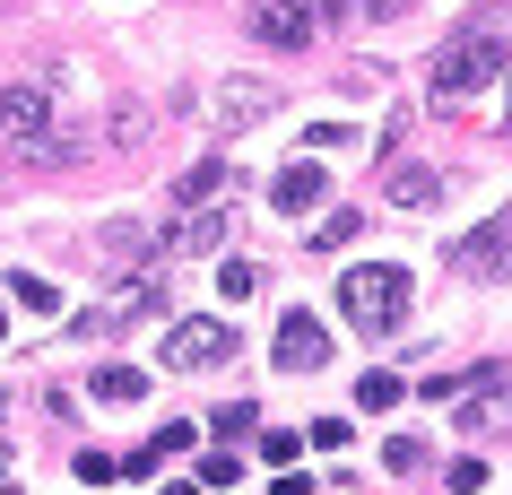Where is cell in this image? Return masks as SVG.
<instances>
[{"label":"cell","mask_w":512,"mask_h":495,"mask_svg":"<svg viewBox=\"0 0 512 495\" xmlns=\"http://www.w3.org/2000/svg\"><path fill=\"white\" fill-rule=\"evenodd\" d=\"M217 192H226V165L200 157L191 174H174V209H217Z\"/></svg>","instance_id":"5bb4252c"},{"label":"cell","mask_w":512,"mask_h":495,"mask_svg":"<svg viewBox=\"0 0 512 495\" xmlns=\"http://www.w3.org/2000/svg\"><path fill=\"white\" fill-rule=\"evenodd\" d=\"M356 9H400V0H356Z\"/></svg>","instance_id":"4316f807"},{"label":"cell","mask_w":512,"mask_h":495,"mask_svg":"<svg viewBox=\"0 0 512 495\" xmlns=\"http://www.w3.org/2000/svg\"><path fill=\"white\" fill-rule=\"evenodd\" d=\"M495 426H512V383H504V365H478V383H460V435L478 443Z\"/></svg>","instance_id":"277c9868"},{"label":"cell","mask_w":512,"mask_h":495,"mask_svg":"<svg viewBox=\"0 0 512 495\" xmlns=\"http://www.w3.org/2000/svg\"><path fill=\"white\" fill-rule=\"evenodd\" d=\"M504 53H512V27H504V9H486V18H460V35L434 53L426 87L443 96V105H469L478 87L504 79Z\"/></svg>","instance_id":"6da1fadb"},{"label":"cell","mask_w":512,"mask_h":495,"mask_svg":"<svg viewBox=\"0 0 512 495\" xmlns=\"http://www.w3.org/2000/svg\"><path fill=\"white\" fill-rule=\"evenodd\" d=\"M9 304H27V313H61V287H53V278H35V270H18V278H9Z\"/></svg>","instance_id":"e0dca14e"},{"label":"cell","mask_w":512,"mask_h":495,"mask_svg":"<svg viewBox=\"0 0 512 495\" xmlns=\"http://www.w3.org/2000/svg\"><path fill=\"white\" fill-rule=\"evenodd\" d=\"M226 235H235V209H183V218L165 226V252H174V261H200V252H217Z\"/></svg>","instance_id":"9c48e42d"},{"label":"cell","mask_w":512,"mask_h":495,"mask_svg":"<svg viewBox=\"0 0 512 495\" xmlns=\"http://www.w3.org/2000/svg\"><path fill=\"white\" fill-rule=\"evenodd\" d=\"M70 469H79L87 487H105V478H113V469H122V461H113V452H79V461H70Z\"/></svg>","instance_id":"7402d4cb"},{"label":"cell","mask_w":512,"mask_h":495,"mask_svg":"<svg viewBox=\"0 0 512 495\" xmlns=\"http://www.w3.org/2000/svg\"><path fill=\"white\" fill-rule=\"evenodd\" d=\"M217 287H226V296H252V287H261V270H252V261H226V270H217Z\"/></svg>","instance_id":"ffe728a7"},{"label":"cell","mask_w":512,"mask_h":495,"mask_svg":"<svg viewBox=\"0 0 512 495\" xmlns=\"http://www.w3.org/2000/svg\"><path fill=\"white\" fill-rule=\"evenodd\" d=\"M0 139H9V148L53 139V96H44V87H0Z\"/></svg>","instance_id":"52a82bcc"},{"label":"cell","mask_w":512,"mask_h":495,"mask_svg":"<svg viewBox=\"0 0 512 495\" xmlns=\"http://www.w3.org/2000/svg\"><path fill=\"white\" fill-rule=\"evenodd\" d=\"M495 122H504V131H512V79H504V113H495Z\"/></svg>","instance_id":"484cf974"},{"label":"cell","mask_w":512,"mask_h":495,"mask_svg":"<svg viewBox=\"0 0 512 495\" xmlns=\"http://www.w3.org/2000/svg\"><path fill=\"white\" fill-rule=\"evenodd\" d=\"M339 304H348V330L382 339V330H400V313H408V270H391V261H365V270L339 278Z\"/></svg>","instance_id":"7a4b0ae2"},{"label":"cell","mask_w":512,"mask_h":495,"mask_svg":"<svg viewBox=\"0 0 512 495\" xmlns=\"http://www.w3.org/2000/svg\"><path fill=\"white\" fill-rule=\"evenodd\" d=\"M391 400H400V374H365L356 383V409H391Z\"/></svg>","instance_id":"d6986e66"},{"label":"cell","mask_w":512,"mask_h":495,"mask_svg":"<svg viewBox=\"0 0 512 495\" xmlns=\"http://www.w3.org/2000/svg\"><path fill=\"white\" fill-rule=\"evenodd\" d=\"M304 148H313V157H322V148H348V122H313V131H304Z\"/></svg>","instance_id":"603a6c76"},{"label":"cell","mask_w":512,"mask_h":495,"mask_svg":"<svg viewBox=\"0 0 512 495\" xmlns=\"http://www.w3.org/2000/svg\"><path fill=\"white\" fill-rule=\"evenodd\" d=\"M330 200V165L296 157V165H278V183H270V209H287V218H304V209H322Z\"/></svg>","instance_id":"8fae6325"},{"label":"cell","mask_w":512,"mask_h":495,"mask_svg":"<svg viewBox=\"0 0 512 495\" xmlns=\"http://www.w3.org/2000/svg\"><path fill=\"white\" fill-rule=\"evenodd\" d=\"M96 400H105V409H131V400H148V374H139V365H105V374H96Z\"/></svg>","instance_id":"2e32d148"},{"label":"cell","mask_w":512,"mask_h":495,"mask_svg":"<svg viewBox=\"0 0 512 495\" xmlns=\"http://www.w3.org/2000/svg\"><path fill=\"white\" fill-rule=\"evenodd\" d=\"M296 452H304L296 435H261V461H270V469H287V461H296Z\"/></svg>","instance_id":"d4e9b609"},{"label":"cell","mask_w":512,"mask_h":495,"mask_svg":"<svg viewBox=\"0 0 512 495\" xmlns=\"http://www.w3.org/2000/svg\"><path fill=\"white\" fill-rule=\"evenodd\" d=\"M452 270L460 278H504L512 270V218H486L478 235H460V244H452Z\"/></svg>","instance_id":"ba28073f"},{"label":"cell","mask_w":512,"mask_h":495,"mask_svg":"<svg viewBox=\"0 0 512 495\" xmlns=\"http://www.w3.org/2000/svg\"><path fill=\"white\" fill-rule=\"evenodd\" d=\"M382 469H426V443H417V435H400L391 452H382Z\"/></svg>","instance_id":"44dd1931"},{"label":"cell","mask_w":512,"mask_h":495,"mask_svg":"<svg viewBox=\"0 0 512 495\" xmlns=\"http://www.w3.org/2000/svg\"><path fill=\"white\" fill-rule=\"evenodd\" d=\"M139 313H157V278H131L113 304H96V313H79V330L87 339H105V330H122V322H139Z\"/></svg>","instance_id":"7c38bea8"},{"label":"cell","mask_w":512,"mask_h":495,"mask_svg":"<svg viewBox=\"0 0 512 495\" xmlns=\"http://www.w3.org/2000/svg\"><path fill=\"white\" fill-rule=\"evenodd\" d=\"M235 357V330L226 322H174L165 330V365L174 374H200V365H226Z\"/></svg>","instance_id":"8992f818"},{"label":"cell","mask_w":512,"mask_h":495,"mask_svg":"<svg viewBox=\"0 0 512 495\" xmlns=\"http://www.w3.org/2000/svg\"><path fill=\"white\" fill-rule=\"evenodd\" d=\"M200 487H235V452H209L200 461Z\"/></svg>","instance_id":"cb8c5ba5"},{"label":"cell","mask_w":512,"mask_h":495,"mask_svg":"<svg viewBox=\"0 0 512 495\" xmlns=\"http://www.w3.org/2000/svg\"><path fill=\"white\" fill-rule=\"evenodd\" d=\"M252 35H261L270 53H304V44H313V9H304V0H261V9H252Z\"/></svg>","instance_id":"30bf717a"},{"label":"cell","mask_w":512,"mask_h":495,"mask_svg":"<svg viewBox=\"0 0 512 495\" xmlns=\"http://www.w3.org/2000/svg\"><path fill=\"white\" fill-rule=\"evenodd\" d=\"M391 200H400V209H434V200H443V174H434V165H391Z\"/></svg>","instance_id":"9a60e30c"},{"label":"cell","mask_w":512,"mask_h":495,"mask_svg":"<svg viewBox=\"0 0 512 495\" xmlns=\"http://www.w3.org/2000/svg\"><path fill=\"white\" fill-rule=\"evenodd\" d=\"M356 226H365V218H356V209H330V218L313 226V244H322V252H339V244H348V235H356Z\"/></svg>","instance_id":"ac0fdd59"},{"label":"cell","mask_w":512,"mask_h":495,"mask_svg":"<svg viewBox=\"0 0 512 495\" xmlns=\"http://www.w3.org/2000/svg\"><path fill=\"white\" fill-rule=\"evenodd\" d=\"M87 252H96V270H139V261H148V252H157V244H148V226L113 218V226H105V235H96V244H87Z\"/></svg>","instance_id":"4fadbf2b"},{"label":"cell","mask_w":512,"mask_h":495,"mask_svg":"<svg viewBox=\"0 0 512 495\" xmlns=\"http://www.w3.org/2000/svg\"><path fill=\"white\" fill-rule=\"evenodd\" d=\"M278 113V87L270 79H217L209 87V122L217 131H252V122H270Z\"/></svg>","instance_id":"5b68a950"},{"label":"cell","mask_w":512,"mask_h":495,"mask_svg":"<svg viewBox=\"0 0 512 495\" xmlns=\"http://www.w3.org/2000/svg\"><path fill=\"white\" fill-rule=\"evenodd\" d=\"M0 330H9V313H0Z\"/></svg>","instance_id":"83f0119b"},{"label":"cell","mask_w":512,"mask_h":495,"mask_svg":"<svg viewBox=\"0 0 512 495\" xmlns=\"http://www.w3.org/2000/svg\"><path fill=\"white\" fill-rule=\"evenodd\" d=\"M270 357H278V374H322L330 365V330L313 322V313H278V339H270Z\"/></svg>","instance_id":"3957f363"}]
</instances>
